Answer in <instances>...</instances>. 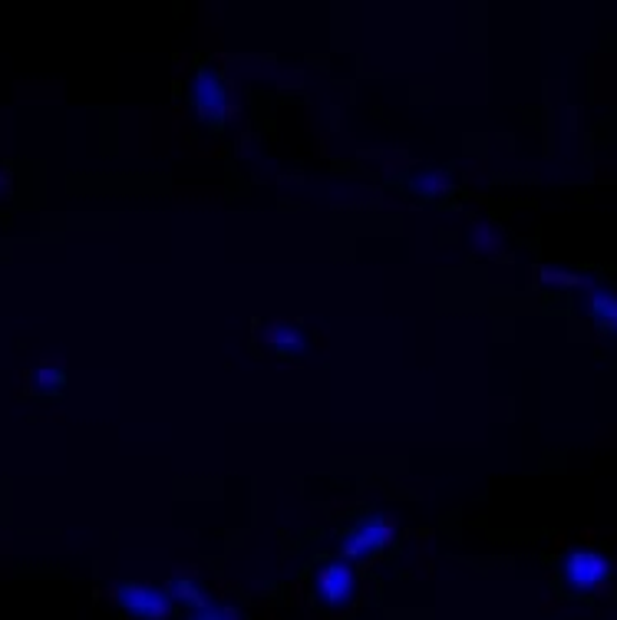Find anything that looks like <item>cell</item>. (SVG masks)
<instances>
[{
	"label": "cell",
	"instance_id": "obj_1",
	"mask_svg": "<svg viewBox=\"0 0 617 620\" xmlns=\"http://www.w3.org/2000/svg\"><path fill=\"white\" fill-rule=\"evenodd\" d=\"M615 558L595 545H575L558 561V588L568 598H598L615 585Z\"/></svg>",
	"mask_w": 617,
	"mask_h": 620
},
{
	"label": "cell",
	"instance_id": "obj_2",
	"mask_svg": "<svg viewBox=\"0 0 617 620\" xmlns=\"http://www.w3.org/2000/svg\"><path fill=\"white\" fill-rule=\"evenodd\" d=\"M357 588H361V581H357L354 565L344 561V558H334V561L317 568L314 585H311V598L321 611L337 614V611H347L357 601Z\"/></svg>",
	"mask_w": 617,
	"mask_h": 620
},
{
	"label": "cell",
	"instance_id": "obj_3",
	"mask_svg": "<svg viewBox=\"0 0 617 620\" xmlns=\"http://www.w3.org/2000/svg\"><path fill=\"white\" fill-rule=\"evenodd\" d=\"M393 535H396V518H393V515H383V511H373V515H367L364 521H357V525L344 535V541H341L344 561H351V565H354V561H371L380 551L390 548Z\"/></svg>",
	"mask_w": 617,
	"mask_h": 620
},
{
	"label": "cell",
	"instance_id": "obj_4",
	"mask_svg": "<svg viewBox=\"0 0 617 620\" xmlns=\"http://www.w3.org/2000/svg\"><path fill=\"white\" fill-rule=\"evenodd\" d=\"M113 601L132 620H169L175 611V598L162 588L139 585V581H123L113 588Z\"/></svg>",
	"mask_w": 617,
	"mask_h": 620
},
{
	"label": "cell",
	"instance_id": "obj_5",
	"mask_svg": "<svg viewBox=\"0 0 617 620\" xmlns=\"http://www.w3.org/2000/svg\"><path fill=\"white\" fill-rule=\"evenodd\" d=\"M189 103L199 113L202 123H209L212 129L225 123V110H229V90L225 80L215 67H199L189 80Z\"/></svg>",
	"mask_w": 617,
	"mask_h": 620
},
{
	"label": "cell",
	"instance_id": "obj_6",
	"mask_svg": "<svg viewBox=\"0 0 617 620\" xmlns=\"http://www.w3.org/2000/svg\"><path fill=\"white\" fill-rule=\"evenodd\" d=\"M264 344H267L281 360H301V357L307 354V334H304L297 324H284V321H277V324H271V327L264 331Z\"/></svg>",
	"mask_w": 617,
	"mask_h": 620
},
{
	"label": "cell",
	"instance_id": "obj_7",
	"mask_svg": "<svg viewBox=\"0 0 617 620\" xmlns=\"http://www.w3.org/2000/svg\"><path fill=\"white\" fill-rule=\"evenodd\" d=\"M588 307H591L595 324H598L605 334H615L617 337V294L615 291H608V287H601V284L588 287Z\"/></svg>",
	"mask_w": 617,
	"mask_h": 620
},
{
	"label": "cell",
	"instance_id": "obj_8",
	"mask_svg": "<svg viewBox=\"0 0 617 620\" xmlns=\"http://www.w3.org/2000/svg\"><path fill=\"white\" fill-rule=\"evenodd\" d=\"M409 189H413V195L433 202V199H439V195L449 192V175L439 172V169H423V172H416V175L409 179Z\"/></svg>",
	"mask_w": 617,
	"mask_h": 620
},
{
	"label": "cell",
	"instance_id": "obj_9",
	"mask_svg": "<svg viewBox=\"0 0 617 620\" xmlns=\"http://www.w3.org/2000/svg\"><path fill=\"white\" fill-rule=\"evenodd\" d=\"M30 386L40 396H53L67 386V370L60 364H40L37 370L30 373Z\"/></svg>",
	"mask_w": 617,
	"mask_h": 620
},
{
	"label": "cell",
	"instance_id": "obj_10",
	"mask_svg": "<svg viewBox=\"0 0 617 620\" xmlns=\"http://www.w3.org/2000/svg\"><path fill=\"white\" fill-rule=\"evenodd\" d=\"M172 598H175L179 604L192 608V611H199V608L209 604L205 588H202V581H195V578H175V581H172Z\"/></svg>",
	"mask_w": 617,
	"mask_h": 620
},
{
	"label": "cell",
	"instance_id": "obj_11",
	"mask_svg": "<svg viewBox=\"0 0 617 620\" xmlns=\"http://www.w3.org/2000/svg\"><path fill=\"white\" fill-rule=\"evenodd\" d=\"M189 620H245L235 608H229V604H205V608H199V611H192V618Z\"/></svg>",
	"mask_w": 617,
	"mask_h": 620
},
{
	"label": "cell",
	"instance_id": "obj_12",
	"mask_svg": "<svg viewBox=\"0 0 617 620\" xmlns=\"http://www.w3.org/2000/svg\"><path fill=\"white\" fill-rule=\"evenodd\" d=\"M10 189H13V175L0 165V199H7L10 195Z\"/></svg>",
	"mask_w": 617,
	"mask_h": 620
}]
</instances>
